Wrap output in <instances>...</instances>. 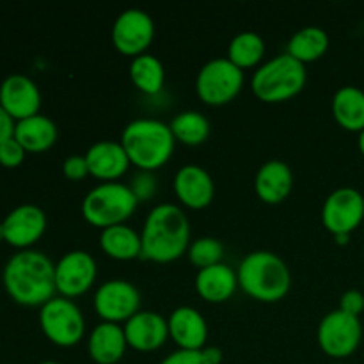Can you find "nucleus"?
Instances as JSON below:
<instances>
[{
    "mask_svg": "<svg viewBox=\"0 0 364 364\" xmlns=\"http://www.w3.org/2000/svg\"><path fill=\"white\" fill-rule=\"evenodd\" d=\"M348 237H350V235H336V240H338V244H347L348 242Z\"/></svg>",
    "mask_w": 364,
    "mask_h": 364,
    "instance_id": "nucleus-39",
    "label": "nucleus"
},
{
    "mask_svg": "<svg viewBox=\"0 0 364 364\" xmlns=\"http://www.w3.org/2000/svg\"><path fill=\"white\" fill-rule=\"evenodd\" d=\"M0 105L14 121H21L39 114L41 91L31 77L13 73L0 84Z\"/></svg>",
    "mask_w": 364,
    "mask_h": 364,
    "instance_id": "nucleus-15",
    "label": "nucleus"
},
{
    "mask_svg": "<svg viewBox=\"0 0 364 364\" xmlns=\"http://www.w3.org/2000/svg\"><path fill=\"white\" fill-rule=\"evenodd\" d=\"M95 309L105 322H127L141 311V291L127 279H109L96 290Z\"/></svg>",
    "mask_w": 364,
    "mask_h": 364,
    "instance_id": "nucleus-12",
    "label": "nucleus"
},
{
    "mask_svg": "<svg viewBox=\"0 0 364 364\" xmlns=\"http://www.w3.org/2000/svg\"><path fill=\"white\" fill-rule=\"evenodd\" d=\"M333 116L350 132L364 130V91L358 85H343L333 96Z\"/></svg>",
    "mask_w": 364,
    "mask_h": 364,
    "instance_id": "nucleus-25",
    "label": "nucleus"
},
{
    "mask_svg": "<svg viewBox=\"0 0 364 364\" xmlns=\"http://www.w3.org/2000/svg\"><path fill=\"white\" fill-rule=\"evenodd\" d=\"M128 71L135 87L146 95H156L166 82V68L162 60L148 52L132 57Z\"/></svg>",
    "mask_w": 364,
    "mask_h": 364,
    "instance_id": "nucleus-27",
    "label": "nucleus"
},
{
    "mask_svg": "<svg viewBox=\"0 0 364 364\" xmlns=\"http://www.w3.org/2000/svg\"><path fill=\"white\" fill-rule=\"evenodd\" d=\"M112 43L124 55L144 53L155 38V21L151 14L139 7L121 11L112 23Z\"/></svg>",
    "mask_w": 364,
    "mask_h": 364,
    "instance_id": "nucleus-10",
    "label": "nucleus"
},
{
    "mask_svg": "<svg viewBox=\"0 0 364 364\" xmlns=\"http://www.w3.org/2000/svg\"><path fill=\"white\" fill-rule=\"evenodd\" d=\"M39 364H60V363H57V361H41Z\"/></svg>",
    "mask_w": 364,
    "mask_h": 364,
    "instance_id": "nucleus-41",
    "label": "nucleus"
},
{
    "mask_svg": "<svg viewBox=\"0 0 364 364\" xmlns=\"http://www.w3.org/2000/svg\"><path fill=\"white\" fill-rule=\"evenodd\" d=\"M63 173L68 180H82L89 174V166H87V160H85V155H70L64 159L63 162Z\"/></svg>",
    "mask_w": 364,
    "mask_h": 364,
    "instance_id": "nucleus-33",
    "label": "nucleus"
},
{
    "mask_svg": "<svg viewBox=\"0 0 364 364\" xmlns=\"http://www.w3.org/2000/svg\"><path fill=\"white\" fill-rule=\"evenodd\" d=\"M43 334L59 347H73L84 338L85 318L82 309L71 299L53 297L39 309Z\"/></svg>",
    "mask_w": 364,
    "mask_h": 364,
    "instance_id": "nucleus-7",
    "label": "nucleus"
},
{
    "mask_svg": "<svg viewBox=\"0 0 364 364\" xmlns=\"http://www.w3.org/2000/svg\"><path fill=\"white\" fill-rule=\"evenodd\" d=\"M46 213L41 206L25 203L11 210L2 220L6 242L13 247L31 249L46 231Z\"/></svg>",
    "mask_w": 364,
    "mask_h": 364,
    "instance_id": "nucleus-14",
    "label": "nucleus"
},
{
    "mask_svg": "<svg viewBox=\"0 0 364 364\" xmlns=\"http://www.w3.org/2000/svg\"><path fill=\"white\" fill-rule=\"evenodd\" d=\"M364 219V196L354 187L334 188L322 206V223L331 233L350 235Z\"/></svg>",
    "mask_w": 364,
    "mask_h": 364,
    "instance_id": "nucleus-11",
    "label": "nucleus"
},
{
    "mask_svg": "<svg viewBox=\"0 0 364 364\" xmlns=\"http://www.w3.org/2000/svg\"><path fill=\"white\" fill-rule=\"evenodd\" d=\"M237 287V270L228 263H215V265L199 269L196 274V290L208 302L228 301L235 294Z\"/></svg>",
    "mask_w": 364,
    "mask_h": 364,
    "instance_id": "nucleus-22",
    "label": "nucleus"
},
{
    "mask_svg": "<svg viewBox=\"0 0 364 364\" xmlns=\"http://www.w3.org/2000/svg\"><path fill=\"white\" fill-rule=\"evenodd\" d=\"M294 187V173L287 162L279 159L262 164L255 176V191L262 201L277 205L284 201Z\"/></svg>",
    "mask_w": 364,
    "mask_h": 364,
    "instance_id": "nucleus-20",
    "label": "nucleus"
},
{
    "mask_svg": "<svg viewBox=\"0 0 364 364\" xmlns=\"http://www.w3.org/2000/svg\"><path fill=\"white\" fill-rule=\"evenodd\" d=\"M160 364H210L208 359L205 358V352L201 350H185V348H178V350L171 352L169 355L160 361Z\"/></svg>",
    "mask_w": 364,
    "mask_h": 364,
    "instance_id": "nucleus-34",
    "label": "nucleus"
},
{
    "mask_svg": "<svg viewBox=\"0 0 364 364\" xmlns=\"http://www.w3.org/2000/svg\"><path fill=\"white\" fill-rule=\"evenodd\" d=\"M358 144H359V151H361V153H363V156H364V130L359 132Z\"/></svg>",
    "mask_w": 364,
    "mask_h": 364,
    "instance_id": "nucleus-38",
    "label": "nucleus"
},
{
    "mask_svg": "<svg viewBox=\"0 0 364 364\" xmlns=\"http://www.w3.org/2000/svg\"><path fill=\"white\" fill-rule=\"evenodd\" d=\"M169 336L173 338L178 348L185 350H201L205 348L208 338V323L199 309L192 306H178L167 318Z\"/></svg>",
    "mask_w": 364,
    "mask_h": 364,
    "instance_id": "nucleus-19",
    "label": "nucleus"
},
{
    "mask_svg": "<svg viewBox=\"0 0 364 364\" xmlns=\"http://www.w3.org/2000/svg\"><path fill=\"white\" fill-rule=\"evenodd\" d=\"M13 137L23 146L25 151L41 153L55 144L59 137V128L52 117L45 114H34V116L16 121Z\"/></svg>",
    "mask_w": 364,
    "mask_h": 364,
    "instance_id": "nucleus-23",
    "label": "nucleus"
},
{
    "mask_svg": "<svg viewBox=\"0 0 364 364\" xmlns=\"http://www.w3.org/2000/svg\"><path fill=\"white\" fill-rule=\"evenodd\" d=\"M98 276V263L95 256L82 249H73L55 263L57 291L63 297H77L95 284Z\"/></svg>",
    "mask_w": 364,
    "mask_h": 364,
    "instance_id": "nucleus-13",
    "label": "nucleus"
},
{
    "mask_svg": "<svg viewBox=\"0 0 364 364\" xmlns=\"http://www.w3.org/2000/svg\"><path fill=\"white\" fill-rule=\"evenodd\" d=\"M174 192L188 208H205L215 194L213 178L198 164H185L174 174Z\"/></svg>",
    "mask_w": 364,
    "mask_h": 364,
    "instance_id": "nucleus-17",
    "label": "nucleus"
},
{
    "mask_svg": "<svg viewBox=\"0 0 364 364\" xmlns=\"http://www.w3.org/2000/svg\"><path fill=\"white\" fill-rule=\"evenodd\" d=\"M121 144L132 164L142 171H153L171 159L176 139L162 119L135 117L121 132Z\"/></svg>",
    "mask_w": 364,
    "mask_h": 364,
    "instance_id": "nucleus-3",
    "label": "nucleus"
},
{
    "mask_svg": "<svg viewBox=\"0 0 364 364\" xmlns=\"http://www.w3.org/2000/svg\"><path fill=\"white\" fill-rule=\"evenodd\" d=\"M132 191L137 196L139 201H144V199H149L156 191V180L149 171H139L137 174L132 180Z\"/></svg>",
    "mask_w": 364,
    "mask_h": 364,
    "instance_id": "nucleus-32",
    "label": "nucleus"
},
{
    "mask_svg": "<svg viewBox=\"0 0 364 364\" xmlns=\"http://www.w3.org/2000/svg\"><path fill=\"white\" fill-rule=\"evenodd\" d=\"M144 259L169 263L183 256L191 245V223L183 210L174 203H159L146 215L141 231Z\"/></svg>",
    "mask_w": 364,
    "mask_h": 364,
    "instance_id": "nucleus-2",
    "label": "nucleus"
},
{
    "mask_svg": "<svg viewBox=\"0 0 364 364\" xmlns=\"http://www.w3.org/2000/svg\"><path fill=\"white\" fill-rule=\"evenodd\" d=\"M363 338L359 316L348 315L340 308L327 313L318 323L316 340L320 348L333 359H345L358 350Z\"/></svg>",
    "mask_w": 364,
    "mask_h": 364,
    "instance_id": "nucleus-9",
    "label": "nucleus"
},
{
    "mask_svg": "<svg viewBox=\"0 0 364 364\" xmlns=\"http://www.w3.org/2000/svg\"><path fill=\"white\" fill-rule=\"evenodd\" d=\"M244 85V70L228 57L206 60L196 77V91L208 105H224L240 92Z\"/></svg>",
    "mask_w": 364,
    "mask_h": 364,
    "instance_id": "nucleus-8",
    "label": "nucleus"
},
{
    "mask_svg": "<svg viewBox=\"0 0 364 364\" xmlns=\"http://www.w3.org/2000/svg\"><path fill=\"white\" fill-rule=\"evenodd\" d=\"M203 352H205V358L208 359L210 364H220L223 361V350L219 347H205Z\"/></svg>",
    "mask_w": 364,
    "mask_h": 364,
    "instance_id": "nucleus-37",
    "label": "nucleus"
},
{
    "mask_svg": "<svg viewBox=\"0 0 364 364\" xmlns=\"http://www.w3.org/2000/svg\"><path fill=\"white\" fill-rule=\"evenodd\" d=\"M25 155L27 151L14 137L7 139L0 144V166L2 167H11V169L18 167L25 160Z\"/></svg>",
    "mask_w": 364,
    "mask_h": 364,
    "instance_id": "nucleus-31",
    "label": "nucleus"
},
{
    "mask_svg": "<svg viewBox=\"0 0 364 364\" xmlns=\"http://www.w3.org/2000/svg\"><path fill=\"white\" fill-rule=\"evenodd\" d=\"M124 334L130 347L141 352H151L162 347L169 338V323L164 315L141 309L124 322Z\"/></svg>",
    "mask_w": 364,
    "mask_h": 364,
    "instance_id": "nucleus-16",
    "label": "nucleus"
},
{
    "mask_svg": "<svg viewBox=\"0 0 364 364\" xmlns=\"http://www.w3.org/2000/svg\"><path fill=\"white\" fill-rule=\"evenodd\" d=\"M331 364H345V363H341V361H336V363H331Z\"/></svg>",
    "mask_w": 364,
    "mask_h": 364,
    "instance_id": "nucleus-42",
    "label": "nucleus"
},
{
    "mask_svg": "<svg viewBox=\"0 0 364 364\" xmlns=\"http://www.w3.org/2000/svg\"><path fill=\"white\" fill-rule=\"evenodd\" d=\"M89 174L102 181H117L130 167V159L121 141L92 142L85 151Z\"/></svg>",
    "mask_w": 364,
    "mask_h": 364,
    "instance_id": "nucleus-18",
    "label": "nucleus"
},
{
    "mask_svg": "<svg viewBox=\"0 0 364 364\" xmlns=\"http://www.w3.org/2000/svg\"><path fill=\"white\" fill-rule=\"evenodd\" d=\"M306 64L284 52L270 57L256 68L251 87L262 102L279 103L299 95L306 85Z\"/></svg>",
    "mask_w": 364,
    "mask_h": 364,
    "instance_id": "nucleus-5",
    "label": "nucleus"
},
{
    "mask_svg": "<svg viewBox=\"0 0 364 364\" xmlns=\"http://www.w3.org/2000/svg\"><path fill=\"white\" fill-rule=\"evenodd\" d=\"M174 139L188 146H198L208 139L212 132L210 119L199 110H183L178 112L169 123Z\"/></svg>",
    "mask_w": 364,
    "mask_h": 364,
    "instance_id": "nucleus-28",
    "label": "nucleus"
},
{
    "mask_svg": "<svg viewBox=\"0 0 364 364\" xmlns=\"http://www.w3.org/2000/svg\"><path fill=\"white\" fill-rule=\"evenodd\" d=\"M14 127H16V121L2 109L0 105V144L7 139H11L14 135Z\"/></svg>",
    "mask_w": 364,
    "mask_h": 364,
    "instance_id": "nucleus-36",
    "label": "nucleus"
},
{
    "mask_svg": "<svg viewBox=\"0 0 364 364\" xmlns=\"http://www.w3.org/2000/svg\"><path fill=\"white\" fill-rule=\"evenodd\" d=\"M340 309L348 313V315L359 316L364 311V294L363 291L350 288V290L343 291L340 297Z\"/></svg>",
    "mask_w": 364,
    "mask_h": 364,
    "instance_id": "nucleus-35",
    "label": "nucleus"
},
{
    "mask_svg": "<svg viewBox=\"0 0 364 364\" xmlns=\"http://www.w3.org/2000/svg\"><path fill=\"white\" fill-rule=\"evenodd\" d=\"M265 55V41L255 31H242L235 36L228 46V59L238 68H252Z\"/></svg>",
    "mask_w": 364,
    "mask_h": 364,
    "instance_id": "nucleus-29",
    "label": "nucleus"
},
{
    "mask_svg": "<svg viewBox=\"0 0 364 364\" xmlns=\"http://www.w3.org/2000/svg\"><path fill=\"white\" fill-rule=\"evenodd\" d=\"M2 283L16 304L41 308L55 297V263L38 249H23L7 259Z\"/></svg>",
    "mask_w": 364,
    "mask_h": 364,
    "instance_id": "nucleus-1",
    "label": "nucleus"
},
{
    "mask_svg": "<svg viewBox=\"0 0 364 364\" xmlns=\"http://www.w3.org/2000/svg\"><path fill=\"white\" fill-rule=\"evenodd\" d=\"M137 205L139 199L130 185L123 181H102L85 194L82 215L92 226L109 228L127 223Z\"/></svg>",
    "mask_w": 364,
    "mask_h": 364,
    "instance_id": "nucleus-6",
    "label": "nucleus"
},
{
    "mask_svg": "<svg viewBox=\"0 0 364 364\" xmlns=\"http://www.w3.org/2000/svg\"><path fill=\"white\" fill-rule=\"evenodd\" d=\"M238 287L262 302L281 301L291 287L288 265L276 252L258 249L242 258L237 269Z\"/></svg>",
    "mask_w": 364,
    "mask_h": 364,
    "instance_id": "nucleus-4",
    "label": "nucleus"
},
{
    "mask_svg": "<svg viewBox=\"0 0 364 364\" xmlns=\"http://www.w3.org/2000/svg\"><path fill=\"white\" fill-rule=\"evenodd\" d=\"M128 347L124 327L116 322H100L87 340L89 355L98 364H116L121 361Z\"/></svg>",
    "mask_w": 364,
    "mask_h": 364,
    "instance_id": "nucleus-21",
    "label": "nucleus"
},
{
    "mask_svg": "<svg viewBox=\"0 0 364 364\" xmlns=\"http://www.w3.org/2000/svg\"><path fill=\"white\" fill-rule=\"evenodd\" d=\"M100 245L105 255L116 259H134L142 252L141 233L127 223L103 228L100 233Z\"/></svg>",
    "mask_w": 364,
    "mask_h": 364,
    "instance_id": "nucleus-24",
    "label": "nucleus"
},
{
    "mask_svg": "<svg viewBox=\"0 0 364 364\" xmlns=\"http://www.w3.org/2000/svg\"><path fill=\"white\" fill-rule=\"evenodd\" d=\"M327 48H329V34L326 28L318 25H306L291 36L287 52L306 64L320 59L327 52Z\"/></svg>",
    "mask_w": 364,
    "mask_h": 364,
    "instance_id": "nucleus-26",
    "label": "nucleus"
},
{
    "mask_svg": "<svg viewBox=\"0 0 364 364\" xmlns=\"http://www.w3.org/2000/svg\"><path fill=\"white\" fill-rule=\"evenodd\" d=\"M224 244L215 237H199L188 245V258L199 269L223 262Z\"/></svg>",
    "mask_w": 364,
    "mask_h": 364,
    "instance_id": "nucleus-30",
    "label": "nucleus"
},
{
    "mask_svg": "<svg viewBox=\"0 0 364 364\" xmlns=\"http://www.w3.org/2000/svg\"><path fill=\"white\" fill-rule=\"evenodd\" d=\"M0 242H6V235H4V226L0 223Z\"/></svg>",
    "mask_w": 364,
    "mask_h": 364,
    "instance_id": "nucleus-40",
    "label": "nucleus"
}]
</instances>
